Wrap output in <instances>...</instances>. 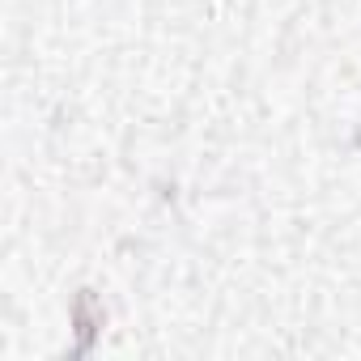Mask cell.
Here are the masks:
<instances>
[{"label": "cell", "mask_w": 361, "mask_h": 361, "mask_svg": "<svg viewBox=\"0 0 361 361\" xmlns=\"http://www.w3.org/2000/svg\"><path fill=\"white\" fill-rule=\"evenodd\" d=\"M102 302L94 298V289H81L73 302V327H77V353H90L98 331H102Z\"/></svg>", "instance_id": "6da1fadb"}]
</instances>
